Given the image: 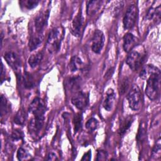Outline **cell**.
Listing matches in <instances>:
<instances>
[{
    "label": "cell",
    "mask_w": 161,
    "mask_h": 161,
    "mask_svg": "<svg viewBox=\"0 0 161 161\" xmlns=\"http://www.w3.org/2000/svg\"><path fill=\"white\" fill-rule=\"evenodd\" d=\"M64 35V31L62 26H57L50 31L47 40V48L50 53H56L59 50Z\"/></svg>",
    "instance_id": "6da1fadb"
},
{
    "label": "cell",
    "mask_w": 161,
    "mask_h": 161,
    "mask_svg": "<svg viewBox=\"0 0 161 161\" xmlns=\"http://www.w3.org/2000/svg\"><path fill=\"white\" fill-rule=\"evenodd\" d=\"M145 57L146 53L142 47H135L129 52L126 62L131 69L136 71L144 62Z\"/></svg>",
    "instance_id": "7a4b0ae2"
},
{
    "label": "cell",
    "mask_w": 161,
    "mask_h": 161,
    "mask_svg": "<svg viewBox=\"0 0 161 161\" xmlns=\"http://www.w3.org/2000/svg\"><path fill=\"white\" fill-rule=\"evenodd\" d=\"M160 73L155 74L147 79L145 92L147 97L152 101L157 100L160 95Z\"/></svg>",
    "instance_id": "3957f363"
},
{
    "label": "cell",
    "mask_w": 161,
    "mask_h": 161,
    "mask_svg": "<svg viewBox=\"0 0 161 161\" xmlns=\"http://www.w3.org/2000/svg\"><path fill=\"white\" fill-rule=\"evenodd\" d=\"M142 92L139 87L136 84L133 85L127 95L129 106L132 110L137 111L140 109L142 103Z\"/></svg>",
    "instance_id": "277c9868"
},
{
    "label": "cell",
    "mask_w": 161,
    "mask_h": 161,
    "mask_svg": "<svg viewBox=\"0 0 161 161\" xmlns=\"http://www.w3.org/2000/svg\"><path fill=\"white\" fill-rule=\"evenodd\" d=\"M138 16V9L134 4L130 5L124 16L123 23V26L126 30L131 29L135 25Z\"/></svg>",
    "instance_id": "5b68a950"
},
{
    "label": "cell",
    "mask_w": 161,
    "mask_h": 161,
    "mask_svg": "<svg viewBox=\"0 0 161 161\" xmlns=\"http://www.w3.org/2000/svg\"><path fill=\"white\" fill-rule=\"evenodd\" d=\"M29 111L35 117H44L46 106L44 101L39 98H35L29 106Z\"/></svg>",
    "instance_id": "8992f818"
},
{
    "label": "cell",
    "mask_w": 161,
    "mask_h": 161,
    "mask_svg": "<svg viewBox=\"0 0 161 161\" xmlns=\"http://www.w3.org/2000/svg\"><path fill=\"white\" fill-rule=\"evenodd\" d=\"M104 43V36L103 31L99 30H95L92 38V50L96 53H99L103 48Z\"/></svg>",
    "instance_id": "52a82bcc"
},
{
    "label": "cell",
    "mask_w": 161,
    "mask_h": 161,
    "mask_svg": "<svg viewBox=\"0 0 161 161\" xmlns=\"http://www.w3.org/2000/svg\"><path fill=\"white\" fill-rule=\"evenodd\" d=\"M49 16V11H45L40 13L35 18L34 21L33 30L37 33H43L44 30L47 26Z\"/></svg>",
    "instance_id": "ba28073f"
},
{
    "label": "cell",
    "mask_w": 161,
    "mask_h": 161,
    "mask_svg": "<svg viewBox=\"0 0 161 161\" xmlns=\"http://www.w3.org/2000/svg\"><path fill=\"white\" fill-rule=\"evenodd\" d=\"M71 102L77 109L83 110L87 106L89 103L88 95L82 91H78L72 97Z\"/></svg>",
    "instance_id": "9c48e42d"
},
{
    "label": "cell",
    "mask_w": 161,
    "mask_h": 161,
    "mask_svg": "<svg viewBox=\"0 0 161 161\" xmlns=\"http://www.w3.org/2000/svg\"><path fill=\"white\" fill-rule=\"evenodd\" d=\"M83 25V17L81 13V11H79L77 14L74 18L71 28L70 31L72 34L75 36H79L81 33V30Z\"/></svg>",
    "instance_id": "30bf717a"
},
{
    "label": "cell",
    "mask_w": 161,
    "mask_h": 161,
    "mask_svg": "<svg viewBox=\"0 0 161 161\" xmlns=\"http://www.w3.org/2000/svg\"><path fill=\"white\" fill-rule=\"evenodd\" d=\"M4 59L8 64L14 70L18 71L21 67V62L18 56L13 52H8L4 54Z\"/></svg>",
    "instance_id": "8fae6325"
},
{
    "label": "cell",
    "mask_w": 161,
    "mask_h": 161,
    "mask_svg": "<svg viewBox=\"0 0 161 161\" xmlns=\"http://www.w3.org/2000/svg\"><path fill=\"white\" fill-rule=\"evenodd\" d=\"M43 33H37L33 31L32 35L30 36L28 42V47L30 51L36 50L42 43L43 40Z\"/></svg>",
    "instance_id": "7c38bea8"
},
{
    "label": "cell",
    "mask_w": 161,
    "mask_h": 161,
    "mask_svg": "<svg viewBox=\"0 0 161 161\" xmlns=\"http://www.w3.org/2000/svg\"><path fill=\"white\" fill-rule=\"evenodd\" d=\"M123 47L125 52L129 53L133 48L135 47L136 38L131 33H127L123 36Z\"/></svg>",
    "instance_id": "4fadbf2b"
},
{
    "label": "cell",
    "mask_w": 161,
    "mask_h": 161,
    "mask_svg": "<svg viewBox=\"0 0 161 161\" xmlns=\"http://www.w3.org/2000/svg\"><path fill=\"white\" fill-rule=\"evenodd\" d=\"M45 117H35L31 119L29 123L30 130L35 134L38 133L42 128Z\"/></svg>",
    "instance_id": "5bb4252c"
},
{
    "label": "cell",
    "mask_w": 161,
    "mask_h": 161,
    "mask_svg": "<svg viewBox=\"0 0 161 161\" xmlns=\"http://www.w3.org/2000/svg\"><path fill=\"white\" fill-rule=\"evenodd\" d=\"M115 99L116 96L114 91L112 89H108L106 92V96L103 102V107L106 111H110L113 109L115 103Z\"/></svg>",
    "instance_id": "9a60e30c"
},
{
    "label": "cell",
    "mask_w": 161,
    "mask_h": 161,
    "mask_svg": "<svg viewBox=\"0 0 161 161\" xmlns=\"http://www.w3.org/2000/svg\"><path fill=\"white\" fill-rule=\"evenodd\" d=\"M160 73V70L156 67L155 66L150 64H148L145 65L142 69L140 73V77L142 79L147 80L150 76L155 74Z\"/></svg>",
    "instance_id": "2e32d148"
},
{
    "label": "cell",
    "mask_w": 161,
    "mask_h": 161,
    "mask_svg": "<svg viewBox=\"0 0 161 161\" xmlns=\"http://www.w3.org/2000/svg\"><path fill=\"white\" fill-rule=\"evenodd\" d=\"M83 66L84 64L78 56L74 55L70 59L69 67L71 72H77L80 70L82 69Z\"/></svg>",
    "instance_id": "e0dca14e"
},
{
    "label": "cell",
    "mask_w": 161,
    "mask_h": 161,
    "mask_svg": "<svg viewBox=\"0 0 161 161\" xmlns=\"http://www.w3.org/2000/svg\"><path fill=\"white\" fill-rule=\"evenodd\" d=\"M101 3L102 1H89L87 5V14L89 16L96 14L101 8Z\"/></svg>",
    "instance_id": "ac0fdd59"
},
{
    "label": "cell",
    "mask_w": 161,
    "mask_h": 161,
    "mask_svg": "<svg viewBox=\"0 0 161 161\" xmlns=\"http://www.w3.org/2000/svg\"><path fill=\"white\" fill-rule=\"evenodd\" d=\"M43 54L42 52H38L31 55L28 58V64L32 68L36 67L42 60Z\"/></svg>",
    "instance_id": "d6986e66"
},
{
    "label": "cell",
    "mask_w": 161,
    "mask_h": 161,
    "mask_svg": "<svg viewBox=\"0 0 161 161\" xmlns=\"http://www.w3.org/2000/svg\"><path fill=\"white\" fill-rule=\"evenodd\" d=\"M133 121V117L131 116H129L122 121L119 129V133L120 135H123L125 133V132L129 129V128L131 125Z\"/></svg>",
    "instance_id": "ffe728a7"
},
{
    "label": "cell",
    "mask_w": 161,
    "mask_h": 161,
    "mask_svg": "<svg viewBox=\"0 0 161 161\" xmlns=\"http://www.w3.org/2000/svg\"><path fill=\"white\" fill-rule=\"evenodd\" d=\"M26 112L25 111L24 109L21 108L17 112L14 118V122L18 125H23L26 120Z\"/></svg>",
    "instance_id": "44dd1931"
},
{
    "label": "cell",
    "mask_w": 161,
    "mask_h": 161,
    "mask_svg": "<svg viewBox=\"0 0 161 161\" xmlns=\"http://www.w3.org/2000/svg\"><path fill=\"white\" fill-rule=\"evenodd\" d=\"M17 158L19 160H26L31 158V155L25 148L20 147L17 152Z\"/></svg>",
    "instance_id": "7402d4cb"
},
{
    "label": "cell",
    "mask_w": 161,
    "mask_h": 161,
    "mask_svg": "<svg viewBox=\"0 0 161 161\" xmlns=\"http://www.w3.org/2000/svg\"><path fill=\"white\" fill-rule=\"evenodd\" d=\"M98 126V121L96 118H91L87 120L86 123V128L87 130L90 131H94Z\"/></svg>",
    "instance_id": "603a6c76"
},
{
    "label": "cell",
    "mask_w": 161,
    "mask_h": 161,
    "mask_svg": "<svg viewBox=\"0 0 161 161\" xmlns=\"http://www.w3.org/2000/svg\"><path fill=\"white\" fill-rule=\"evenodd\" d=\"M20 4L23 6L28 9H31L35 8L37 4L39 3L38 1L36 0H25V1H21L19 2Z\"/></svg>",
    "instance_id": "cb8c5ba5"
},
{
    "label": "cell",
    "mask_w": 161,
    "mask_h": 161,
    "mask_svg": "<svg viewBox=\"0 0 161 161\" xmlns=\"http://www.w3.org/2000/svg\"><path fill=\"white\" fill-rule=\"evenodd\" d=\"M80 78L78 77H72L69 80V86L72 90L76 91L79 87Z\"/></svg>",
    "instance_id": "d4e9b609"
},
{
    "label": "cell",
    "mask_w": 161,
    "mask_h": 161,
    "mask_svg": "<svg viewBox=\"0 0 161 161\" xmlns=\"http://www.w3.org/2000/svg\"><path fill=\"white\" fill-rule=\"evenodd\" d=\"M8 111V102L5 97L1 96V116L3 117Z\"/></svg>",
    "instance_id": "484cf974"
},
{
    "label": "cell",
    "mask_w": 161,
    "mask_h": 161,
    "mask_svg": "<svg viewBox=\"0 0 161 161\" xmlns=\"http://www.w3.org/2000/svg\"><path fill=\"white\" fill-rule=\"evenodd\" d=\"M74 125L75 132H77L80 129L82 125V114L80 113L77 114L74 117Z\"/></svg>",
    "instance_id": "4316f807"
},
{
    "label": "cell",
    "mask_w": 161,
    "mask_h": 161,
    "mask_svg": "<svg viewBox=\"0 0 161 161\" xmlns=\"http://www.w3.org/2000/svg\"><path fill=\"white\" fill-rule=\"evenodd\" d=\"M145 135H146V129H145V126L144 125L142 124L140 126V129L138 130V133L137 135V140L138 142H142L145 138Z\"/></svg>",
    "instance_id": "83f0119b"
},
{
    "label": "cell",
    "mask_w": 161,
    "mask_h": 161,
    "mask_svg": "<svg viewBox=\"0 0 161 161\" xmlns=\"http://www.w3.org/2000/svg\"><path fill=\"white\" fill-rule=\"evenodd\" d=\"M159 140H160V139L158 140V142L157 143L156 145L153 148V150L152 152V156L155 158H157V157H160V153H161L160 150L161 149H160V143L159 142Z\"/></svg>",
    "instance_id": "f1b7e54d"
},
{
    "label": "cell",
    "mask_w": 161,
    "mask_h": 161,
    "mask_svg": "<svg viewBox=\"0 0 161 161\" xmlns=\"http://www.w3.org/2000/svg\"><path fill=\"white\" fill-rule=\"evenodd\" d=\"M23 137V132L19 130H14L11 134V138L13 141H19Z\"/></svg>",
    "instance_id": "f546056e"
},
{
    "label": "cell",
    "mask_w": 161,
    "mask_h": 161,
    "mask_svg": "<svg viewBox=\"0 0 161 161\" xmlns=\"http://www.w3.org/2000/svg\"><path fill=\"white\" fill-rule=\"evenodd\" d=\"M108 153L104 150H99L97 155V160H104L107 158Z\"/></svg>",
    "instance_id": "4dcf8cb0"
},
{
    "label": "cell",
    "mask_w": 161,
    "mask_h": 161,
    "mask_svg": "<svg viewBox=\"0 0 161 161\" xmlns=\"http://www.w3.org/2000/svg\"><path fill=\"white\" fill-rule=\"evenodd\" d=\"M47 160H58V158H57V156L56 155L55 153H54L53 152H51L48 155Z\"/></svg>",
    "instance_id": "1f68e13d"
},
{
    "label": "cell",
    "mask_w": 161,
    "mask_h": 161,
    "mask_svg": "<svg viewBox=\"0 0 161 161\" xmlns=\"http://www.w3.org/2000/svg\"><path fill=\"white\" fill-rule=\"evenodd\" d=\"M91 150H89L88 152H87L84 155V157H82V160H89L91 159Z\"/></svg>",
    "instance_id": "d6a6232c"
}]
</instances>
